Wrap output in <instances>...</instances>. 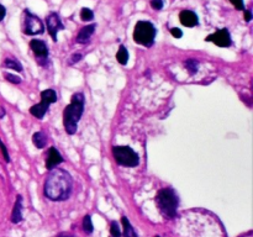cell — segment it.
<instances>
[{
	"mask_svg": "<svg viewBox=\"0 0 253 237\" xmlns=\"http://www.w3.org/2000/svg\"><path fill=\"white\" fill-rule=\"evenodd\" d=\"M73 187V179L67 170L54 168L49 170L43 184V194L52 201H63L69 198Z\"/></svg>",
	"mask_w": 253,
	"mask_h": 237,
	"instance_id": "cell-1",
	"label": "cell"
},
{
	"mask_svg": "<svg viewBox=\"0 0 253 237\" xmlns=\"http://www.w3.org/2000/svg\"><path fill=\"white\" fill-rule=\"evenodd\" d=\"M84 113V95L82 93H76L72 96V101L66 106L63 111L64 130L68 135H74L78 128V122Z\"/></svg>",
	"mask_w": 253,
	"mask_h": 237,
	"instance_id": "cell-2",
	"label": "cell"
},
{
	"mask_svg": "<svg viewBox=\"0 0 253 237\" xmlns=\"http://www.w3.org/2000/svg\"><path fill=\"white\" fill-rule=\"evenodd\" d=\"M156 204L158 210L166 219H174L177 216L179 198L172 188H163L156 195Z\"/></svg>",
	"mask_w": 253,
	"mask_h": 237,
	"instance_id": "cell-3",
	"label": "cell"
},
{
	"mask_svg": "<svg viewBox=\"0 0 253 237\" xmlns=\"http://www.w3.org/2000/svg\"><path fill=\"white\" fill-rule=\"evenodd\" d=\"M156 35H157V30H156L155 25L150 21H137L133 29V41L136 43L141 44L145 47H151L155 43Z\"/></svg>",
	"mask_w": 253,
	"mask_h": 237,
	"instance_id": "cell-4",
	"label": "cell"
},
{
	"mask_svg": "<svg viewBox=\"0 0 253 237\" xmlns=\"http://www.w3.org/2000/svg\"><path fill=\"white\" fill-rule=\"evenodd\" d=\"M113 156L116 163L124 167H136L140 163L138 155L128 146H114Z\"/></svg>",
	"mask_w": 253,
	"mask_h": 237,
	"instance_id": "cell-5",
	"label": "cell"
},
{
	"mask_svg": "<svg viewBox=\"0 0 253 237\" xmlns=\"http://www.w3.org/2000/svg\"><path fill=\"white\" fill-rule=\"evenodd\" d=\"M57 101V93L54 89H46V90L41 91V103L36 104V105L31 106L30 109V114L35 116L36 118H43L46 113L48 111L49 105Z\"/></svg>",
	"mask_w": 253,
	"mask_h": 237,
	"instance_id": "cell-6",
	"label": "cell"
},
{
	"mask_svg": "<svg viewBox=\"0 0 253 237\" xmlns=\"http://www.w3.org/2000/svg\"><path fill=\"white\" fill-rule=\"evenodd\" d=\"M25 20H24V34L29 35V36H34V35H42L44 32V25L43 22L40 20L39 16L30 12V10L25 9L24 11Z\"/></svg>",
	"mask_w": 253,
	"mask_h": 237,
	"instance_id": "cell-7",
	"label": "cell"
},
{
	"mask_svg": "<svg viewBox=\"0 0 253 237\" xmlns=\"http://www.w3.org/2000/svg\"><path fill=\"white\" fill-rule=\"evenodd\" d=\"M30 48L32 49L39 63L41 66H44L47 58H48V47H47L46 42L42 41V40H31L30 41Z\"/></svg>",
	"mask_w": 253,
	"mask_h": 237,
	"instance_id": "cell-8",
	"label": "cell"
},
{
	"mask_svg": "<svg viewBox=\"0 0 253 237\" xmlns=\"http://www.w3.org/2000/svg\"><path fill=\"white\" fill-rule=\"evenodd\" d=\"M205 41L212 42V43H215L219 47H230L232 44L231 35H230L229 30L227 29L217 30L215 34L209 35V36L205 39Z\"/></svg>",
	"mask_w": 253,
	"mask_h": 237,
	"instance_id": "cell-9",
	"label": "cell"
},
{
	"mask_svg": "<svg viewBox=\"0 0 253 237\" xmlns=\"http://www.w3.org/2000/svg\"><path fill=\"white\" fill-rule=\"evenodd\" d=\"M46 24H47V30H48L49 36H51L52 40L56 42L58 31L64 30V25L62 24L61 17H59V15L57 14V12H51V14L47 16Z\"/></svg>",
	"mask_w": 253,
	"mask_h": 237,
	"instance_id": "cell-10",
	"label": "cell"
},
{
	"mask_svg": "<svg viewBox=\"0 0 253 237\" xmlns=\"http://www.w3.org/2000/svg\"><path fill=\"white\" fill-rule=\"evenodd\" d=\"M63 157L59 153V151L57 150L56 147H49L48 153H47V158H46V168L48 170L54 169L57 165H59L61 163H63Z\"/></svg>",
	"mask_w": 253,
	"mask_h": 237,
	"instance_id": "cell-11",
	"label": "cell"
},
{
	"mask_svg": "<svg viewBox=\"0 0 253 237\" xmlns=\"http://www.w3.org/2000/svg\"><path fill=\"white\" fill-rule=\"evenodd\" d=\"M179 20L180 24L184 25L185 27H194L199 24L198 15L194 11H192V10H183V11H180Z\"/></svg>",
	"mask_w": 253,
	"mask_h": 237,
	"instance_id": "cell-12",
	"label": "cell"
},
{
	"mask_svg": "<svg viewBox=\"0 0 253 237\" xmlns=\"http://www.w3.org/2000/svg\"><path fill=\"white\" fill-rule=\"evenodd\" d=\"M95 29H96L95 24L88 25V26L81 29V31H79L78 35H77V42L81 44L89 43V40H90V37L93 36V34L95 32Z\"/></svg>",
	"mask_w": 253,
	"mask_h": 237,
	"instance_id": "cell-13",
	"label": "cell"
},
{
	"mask_svg": "<svg viewBox=\"0 0 253 237\" xmlns=\"http://www.w3.org/2000/svg\"><path fill=\"white\" fill-rule=\"evenodd\" d=\"M22 197L17 195L16 201H15L14 209L11 212V222L12 224H20L22 221Z\"/></svg>",
	"mask_w": 253,
	"mask_h": 237,
	"instance_id": "cell-14",
	"label": "cell"
},
{
	"mask_svg": "<svg viewBox=\"0 0 253 237\" xmlns=\"http://www.w3.org/2000/svg\"><path fill=\"white\" fill-rule=\"evenodd\" d=\"M32 143L35 145V147L41 150V148H43L44 146H46L47 136L44 135L42 131H37V132H35L34 136H32Z\"/></svg>",
	"mask_w": 253,
	"mask_h": 237,
	"instance_id": "cell-15",
	"label": "cell"
},
{
	"mask_svg": "<svg viewBox=\"0 0 253 237\" xmlns=\"http://www.w3.org/2000/svg\"><path fill=\"white\" fill-rule=\"evenodd\" d=\"M121 221H123V227H124V237H138L137 234H136V231L133 230L132 225H131L130 221H128L127 217L123 216Z\"/></svg>",
	"mask_w": 253,
	"mask_h": 237,
	"instance_id": "cell-16",
	"label": "cell"
},
{
	"mask_svg": "<svg viewBox=\"0 0 253 237\" xmlns=\"http://www.w3.org/2000/svg\"><path fill=\"white\" fill-rule=\"evenodd\" d=\"M128 51H127V48H126L125 46H123V44H121L120 46V48H119V51H118V53H116V59H118V62L120 64H123V66H126V64H127V62H128Z\"/></svg>",
	"mask_w": 253,
	"mask_h": 237,
	"instance_id": "cell-17",
	"label": "cell"
},
{
	"mask_svg": "<svg viewBox=\"0 0 253 237\" xmlns=\"http://www.w3.org/2000/svg\"><path fill=\"white\" fill-rule=\"evenodd\" d=\"M4 66L6 67V68L14 69V71H16V72H22V64L15 58H6V59H5Z\"/></svg>",
	"mask_w": 253,
	"mask_h": 237,
	"instance_id": "cell-18",
	"label": "cell"
},
{
	"mask_svg": "<svg viewBox=\"0 0 253 237\" xmlns=\"http://www.w3.org/2000/svg\"><path fill=\"white\" fill-rule=\"evenodd\" d=\"M184 67L190 74H195L198 72V68H199V62L194 58H189L184 62Z\"/></svg>",
	"mask_w": 253,
	"mask_h": 237,
	"instance_id": "cell-19",
	"label": "cell"
},
{
	"mask_svg": "<svg viewBox=\"0 0 253 237\" xmlns=\"http://www.w3.org/2000/svg\"><path fill=\"white\" fill-rule=\"evenodd\" d=\"M94 227H93V222H91V217L89 215H85L83 219V231L85 234L90 235L93 232Z\"/></svg>",
	"mask_w": 253,
	"mask_h": 237,
	"instance_id": "cell-20",
	"label": "cell"
},
{
	"mask_svg": "<svg viewBox=\"0 0 253 237\" xmlns=\"http://www.w3.org/2000/svg\"><path fill=\"white\" fill-rule=\"evenodd\" d=\"M81 19L83 21H90V20L94 19V12L88 7H83L81 11Z\"/></svg>",
	"mask_w": 253,
	"mask_h": 237,
	"instance_id": "cell-21",
	"label": "cell"
},
{
	"mask_svg": "<svg viewBox=\"0 0 253 237\" xmlns=\"http://www.w3.org/2000/svg\"><path fill=\"white\" fill-rule=\"evenodd\" d=\"M110 234H111V236H113V237H120L121 236L120 227H119V224L116 221H111Z\"/></svg>",
	"mask_w": 253,
	"mask_h": 237,
	"instance_id": "cell-22",
	"label": "cell"
},
{
	"mask_svg": "<svg viewBox=\"0 0 253 237\" xmlns=\"http://www.w3.org/2000/svg\"><path fill=\"white\" fill-rule=\"evenodd\" d=\"M4 77L5 79H6L7 81H10V83L12 84H20L21 83V78L17 76H14V74H10V73H4Z\"/></svg>",
	"mask_w": 253,
	"mask_h": 237,
	"instance_id": "cell-23",
	"label": "cell"
},
{
	"mask_svg": "<svg viewBox=\"0 0 253 237\" xmlns=\"http://www.w3.org/2000/svg\"><path fill=\"white\" fill-rule=\"evenodd\" d=\"M0 151H1L2 157H4L5 162L9 163V162H10V156H9V152H7L6 146H5L4 143H2V141H1V140H0Z\"/></svg>",
	"mask_w": 253,
	"mask_h": 237,
	"instance_id": "cell-24",
	"label": "cell"
},
{
	"mask_svg": "<svg viewBox=\"0 0 253 237\" xmlns=\"http://www.w3.org/2000/svg\"><path fill=\"white\" fill-rule=\"evenodd\" d=\"M163 5H165L163 0H151V6L155 10H162Z\"/></svg>",
	"mask_w": 253,
	"mask_h": 237,
	"instance_id": "cell-25",
	"label": "cell"
},
{
	"mask_svg": "<svg viewBox=\"0 0 253 237\" xmlns=\"http://www.w3.org/2000/svg\"><path fill=\"white\" fill-rule=\"evenodd\" d=\"M170 34H172V36H174L175 39H182L183 37V31L180 29H178V27L170 29Z\"/></svg>",
	"mask_w": 253,
	"mask_h": 237,
	"instance_id": "cell-26",
	"label": "cell"
},
{
	"mask_svg": "<svg viewBox=\"0 0 253 237\" xmlns=\"http://www.w3.org/2000/svg\"><path fill=\"white\" fill-rule=\"evenodd\" d=\"M230 1H231V4H234V6L237 10H245L244 0H230Z\"/></svg>",
	"mask_w": 253,
	"mask_h": 237,
	"instance_id": "cell-27",
	"label": "cell"
},
{
	"mask_svg": "<svg viewBox=\"0 0 253 237\" xmlns=\"http://www.w3.org/2000/svg\"><path fill=\"white\" fill-rule=\"evenodd\" d=\"M82 58H83V54H81V53H76V54H73V56L71 57V61H69V64L78 63V62L81 61Z\"/></svg>",
	"mask_w": 253,
	"mask_h": 237,
	"instance_id": "cell-28",
	"label": "cell"
},
{
	"mask_svg": "<svg viewBox=\"0 0 253 237\" xmlns=\"http://www.w3.org/2000/svg\"><path fill=\"white\" fill-rule=\"evenodd\" d=\"M5 15H6V9H5L4 5L0 4V21H2V20H4Z\"/></svg>",
	"mask_w": 253,
	"mask_h": 237,
	"instance_id": "cell-29",
	"label": "cell"
},
{
	"mask_svg": "<svg viewBox=\"0 0 253 237\" xmlns=\"http://www.w3.org/2000/svg\"><path fill=\"white\" fill-rule=\"evenodd\" d=\"M244 11H245V20H246L247 22H250L252 20L251 10H244Z\"/></svg>",
	"mask_w": 253,
	"mask_h": 237,
	"instance_id": "cell-30",
	"label": "cell"
},
{
	"mask_svg": "<svg viewBox=\"0 0 253 237\" xmlns=\"http://www.w3.org/2000/svg\"><path fill=\"white\" fill-rule=\"evenodd\" d=\"M57 237H74V236H73V235H71V234H66V232H62V234H59Z\"/></svg>",
	"mask_w": 253,
	"mask_h": 237,
	"instance_id": "cell-31",
	"label": "cell"
},
{
	"mask_svg": "<svg viewBox=\"0 0 253 237\" xmlns=\"http://www.w3.org/2000/svg\"><path fill=\"white\" fill-rule=\"evenodd\" d=\"M5 116V109L0 106V118H2Z\"/></svg>",
	"mask_w": 253,
	"mask_h": 237,
	"instance_id": "cell-32",
	"label": "cell"
},
{
	"mask_svg": "<svg viewBox=\"0 0 253 237\" xmlns=\"http://www.w3.org/2000/svg\"><path fill=\"white\" fill-rule=\"evenodd\" d=\"M156 237H160V236H156Z\"/></svg>",
	"mask_w": 253,
	"mask_h": 237,
	"instance_id": "cell-33",
	"label": "cell"
}]
</instances>
